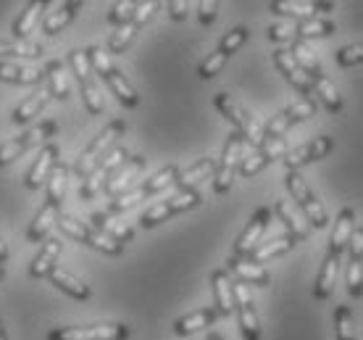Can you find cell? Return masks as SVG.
Instances as JSON below:
<instances>
[{"label": "cell", "instance_id": "1", "mask_svg": "<svg viewBox=\"0 0 363 340\" xmlns=\"http://www.w3.org/2000/svg\"><path fill=\"white\" fill-rule=\"evenodd\" d=\"M124 132H127V124H124V119H113L111 124H106V129H103L100 135H95V140H92L90 146L79 153V158H77V164H74V172H77V177H79V180H87V177L98 169L100 161H103V158L108 156L111 150L116 148L118 138H121Z\"/></svg>", "mask_w": 363, "mask_h": 340}, {"label": "cell", "instance_id": "2", "mask_svg": "<svg viewBox=\"0 0 363 340\" xmlns=\"http://www.w3.org/2000/svg\"><path fill=\"white\" fill-rule=\"evenodd\" d=\"M55 224H58L61 235H66L69 240H77V243H82V246H90V248L100 251V253H106V256H121V253H124V246H121L118 240L103 235V232H98L92 224H84L82 219L58 216Z\"/></svg>", "mask_w": 363, "mask_h": 340}, {"label": "cell", "instance_id": "3", "mask_svg": "<svg viewBox=\"0 0 363 340\" xmlns=\"http://www.w3.org/2000/svg\"><path fill=\"white\" fill-rule=\"evenodd\" d=\"M213 106L218 109V114H224V119L235 124L237 132L245 138V143L255 146V150L261 148V143H264V127H261V124H258V121H255L253 116H250V114L229 95V92H216Z\"/></svg>", "mask_w": 363, "mask_h": 340}, {"label": "cell", "instance_id": "4", "mask_svg": "<svg viewBox=\"0 0 363 340\" xmlns=\"http://www.w3.org/2000/svg\"><path fill=\"white\" fill-rule=\"evenodd\" d=\"M242 158H245V138H242L240 132H232V135L227 138V146H224L221 161L216 164V175H213V193L216 195L229 193V187H232L237 172H240Z\"/></svg>", "mask_w": 363, "mask_h": 340}, {"label": "cell", "instance_id": "5", "mask_svg": "<svg viewBox=\"0 0 363 340\" xmlns=\"http://www.w3.org/2000/svg\"><path fill=\"white\" fill-rule=\"evenodd\" d=\"M284 182H287V190H290V195L295 198V203L300 206V212H303V216L308 219L311 227L324 230V227L329 224L327 209H324V206H321V201L313 195V190H311L308 182L303 180V175H300V172H287Z\"/></svg>", "mask_w": 363, "mask_h": 340}, {"label": "cell", "instance_id": "6", "mask_svg": "<svg viewBox=\"0 0 363 340\" xmlns=\"http://www.w3.org/2000/svg\"><path fill=\"white\" fill-rule=\"evenodd\" d=\"M200 203H203V198H200L198 190H177L172 198L158 201L155 206H150V209L143 214L140 224H143L145 230H150V227H155V224H161V221H166V219H172L177 214L190 212V209H195Z\"/></svg>", "mask_w": 363, "mask_h": 340}, {"label": "cell", "instance_id": "7", "mask_svg": "<svg viewBox=\"0 0 363 340\" xmlns=\"http://www.w3.org/2000/svg\"><path fill=\"white\" fill-rule=\"evenodd\" d=\"M55 132H58V124H55L53 119H48V121H40V124H35L32 129H27L24 135H18V138L9 140V143H3V146H0V169H3V166H9V164H13L16 158H21L27 150L37 148L43 140L53 138Z\"/></svg>", "mask_w": 363, "mask_h": 340}, {"label": "cell", "instance_id": "8", "mask_svg": "<svg viewBox=\"0 0 363 340\" xmlns=\"http://www.w3.org/2000/svg\"><path fill=\"white\" fill-rule=\"evenodd\" d=\"M127 161H129L127 148H121V146L113 148L108 156L98 164V169H95L87 180H82V185H79V198H82V201H92L100 190H106V185H108L111 175H116L118 169L127 164Z\"/></svg>", "mask_w": 363, "mask_h": 340}, {"label": "cell", "instance_id": "9", "mask_svg": "<svg viewBox=\"0 0 363 340\" xmlns=\"http://www.w3.org/2000/svg\"><path fill=\"white\" fill-rule=\"evenodd\" d=\"M129 327L121 322L82 324V327H58L48 332V340H127Z\"/></svg>", "mask_w": 363, "mask_h": 340}, {"label": "cell", "instance_id": "10", "mask_svg": "<svg viewBox=\"0 0 363 340\" xmlns=\"http://www.w3.org/2000/svg\"><path fill=\"white\" fill-rule=\"evenodd\" d=\"M274 64H277V69H279V74L287 79V82L295 87V90L303 95V101H308L311 106H321L316 98V92H313V84H311V77L303 69L298 66V61L292 58L290 48H277L274 50Z\"/></svg>", "mask_w": 363, "mask_h": 340}, {"label": "cell", "instance_id": "11", "mask_svg": "<svg viewBox=\"0 0 363 340\" xmlns=\"http://www.w3.org/2000/svg\"><path fill=\"white\" fill-rule=\"evenodd\" d=\"M332 148H335L332 138L318 135V138H313L311 143H306V146L295 148V150H287L284 166H287V172H300L303 166L316 164V161H321V158H327L329 153H332Z\"/></svg>", "mask_w": 363, "mask_h": 340}, {"label": "cell", "instance_id": "12", "mask_svg": "<svg viewBox=\"0 0 363 340\" xmlns=\"http://www.w3.org/2000/svg\"><path fill=\"white\" fill-rule=\"evenodd\" d=\"M269 221H272V212H269L266 206L255 209V214L250 216V221H247V227L242 230V235L235 240V253H232V256L250 258V253H253V251L261 246V238H264V232H266V227H269Z\"/></svg>", "mask_w": 363, "mask_h": 340}, {"label": "cell", "instance_id": "13", "mask_svg": "<svg viewBox=\"0 0 363 340\" xmlns=\"http://www.w3.org/2000/svg\"><path fill=\"white\" fill-rule=\"evenodd\" d=\"M235 312H237L240 330H242V338L261 340L258 312H255V304H253V298H250V290H247L245 283H235Z\"/></svg>", "mask_w": 363, "mask_h": 340}, {"label": "cell", "instance_id": "14", "mask_svg": "<svg viewBox=\"0 0 363 340\" xmlns=\"http://www.w3.org/2000/svg\"><path fill=\"white\" fill-rule=\"evenodd\" d=\"M272 13L281 18H298V21H306V18L321 16L327 11L335 9V3H318V0H274L269 3Z\"/></svg>", "mask_w": 363, "mask_h": 340}, {"label": "cell", "instance_id": "15", "mask_svg": "<svg viewBox=\"0 0 363 340\" xmlns=\"http://www.w3.org/2000/svg\"><path fill=\"white\" fill-rule=\"evenodd\" d=\"M316 114V106H311L308 101H298L292 103V106H287V109L281 111V114H277L269 124L264 127V135L266 138H284V132L290 127H295L298 121L308 119V116H313Z\"/></svg>", "mask_w": 363, "mask_h": 340}, {"label": "cell", "instance_id": "16", "mask_svg": "<svg viewBox=\"0 0 363 340\" xmlns=\"http://www.w3.org/2000/svg\"><path fill=\"white\" fill-rule=\"evenodd\" d=\"M274 212H277V216L281 219V224L287 227V235H290L295 243H303V240L311 238L308 219H306V216H303V212H298L290 201H277Z\"/></svg>", "mask_w": 363, "mask_h": 340}, {"label": "cell", "instance_id": "17", "mask_svg": "<svg viewBox=\"0 0 363 340\" xmlns=\"http://www.w3.org/2000/svg\"><path fill=\"white\" fill-rule=\"evenodd\" d=\"M211 287H213V301H216L218 317H232L235 314V283L229 280L227 269H216L211 275Z\"/></svg>", "mask_w": 363, "mask_h": 340}, {"label": "cell", "instance_id": "18", "mask_svg": "<svg viewBox=\"0 0 363 340\" xmlns=\"http://www.w3.org/2000/svg\"><path fill=\"white\" fill-rule=\"evenodd\" d=\"M143 169H145V158H143V156H132L127 164L121 166L116 175L108 180V185H106V193H108L111 198L129 193V190H132V185L137 182V177L143 175Z\"/></svg>", "mask_w": 363, "mask_h": 340}, {"label": "cell", "instance_id": "19", "mask_svg": "<svg viewBox=\"0 0 363 340\" xmlns=\"http://www.w3.org/2000/svg\"><path fill=\"white\" fill-rule=\"evenodd\" d=\"M227 272L237 277V283H245V285L250 283V285L266 287L269 283H272V275L266 272V267H261V264H253L250 258L232 256L227 261Z\"/></svg>", "mask_w": 363, "mask_h": 340}, {"label": "cell", "instance_id": "20", "mask_svg": "<svg viewBox=\"0 0 363 340\" xmlns=\"http://www.w3.org/2000/svg\"><path fill=\"white\" fill-rule=\"evenodd\" d=\"M61 238H45L43 240V246H40V251H37L35 261L29 264V275L35 277V280H40V277H50V272H53L58 264V258H61Z\"/></svg>", "mask_w": 363, "mask_h": 340}, {"label": "cell", "instance_id": "21", "mask_svg": "<svg viewBox=\"0 0 363 340\" xmlns=\"http://www.w3.org/2000/svg\"><path fill=\"white\" fill-rule=\"evenodd\" d=\"M55 164H58V148H55L53 143H48V146L40 148V156H37V161L27 172V180H24V182H27L29 190H40V185L50 177Z\"/></svg>", "mask_w": 363, "mask_h": 340}, {"label": "cell", "instance_id": "22", "mask_svg": "<svg viewBox=\"0 0 363 340\" xmlns=\"http://www.w3.org/2000/svg\"><path fill=\"white\" fill-rule=\"evenodd\" d=\"M353 230H355V212L353 209H342V212L337 214V221H335V230H332V238H329V253L332 256H342V251L347 248V243L353 238Z\"/></svg>", "mask_w": 363, "mask_h": 340}, {"label": "cell", "instance_id": "23", "mask_svg": "<svg viewBox=\"0 0 363 340\" xmlns=\"http://www.w3.org/2000/svg\"><path fill=\"white\" fill-rule=\"evenodd\" d=\"M340 277V258L332 256L327 251V256L321 258V269H318L316 285H313V298L316 301H327L329 295L335 293V283Z\"/></svg>", "mask_w": 363, "mask_h": 340}, {"label": "cell", "instance_id": "24", "mask_svg": "<svg viewBox=\"0 0 363 340\" xmlns=\"http://www.w3.org/2000/svg\"><path fill=\"white\" fill-rule=\"evenodd\" d=\"M0 79L11 84H37L45 79V69L21 66L16 61H0Z\"/></svg>", "mask_w": 363, "mask_h": 340}, {"label": "cell", "instance_id": "25", "mask_svg": "<svg viewBox=\"0 0 363 340\" xmlns=\"http://www.w3.org/2000/svg\"><path fill=\"white\" fill-rule=\"evenodd\" d=\"M50 283H53L58 290H64V293H69L72 298H77V301H87L92 295L90 285L84 283V280H79L77 275H72V272H66V269L55 267L53 272H50V277H48Z\"/></svg>", "mask_w": 363, "mask_h": 340}, {"label": "cell", "instance_id": "26", "mask_svg": "<svg viewBox=\"0 0 363 340\" xmlns=\"http://www.w3.org/2000/svg\"><path fill=\"white\" fill-rule=\"evenodd\" d=\"M216 175V161L213 158H200L192 166H187L184 172H179L177 177V187L179 190H198V185L206 180V177Z\"/></svg>", "mask_w": 363, "mask_h": 340}, {"label": "cell", "instance_id": "27", "mask_svg": "<svg viewBox=\"0 0 363 340\" xmlns=\"http://www.w3.org/2000/svg\"><path fill=\"white\" fill-rule=\"evenodd\" d=\"M218 312L216 309H198V312H190L184 314V317H179L177 322H174V335H192V332L198 330H206V327H211V324L216 322Z\"/></svg>", "mask_w": 363, "mask_h": 340}, {"label": "cell", "instance_id": "28", "mask_svg": "<svg viewBox=\"0 0 363 340\" xmlns=\"http://www.w3.org/2000/svg\"><path fill=\"white\" fill-rule=\"evenodd\" d=\"M311 84H313V92H316L318 103L329 111V114H340L342 111V98H340V92H337L335 82L329 79L327 74H313L311 77Z\"/></svg>", "mask_w": 363, "mask_h": 340}, {"label": "cell", "instance_id": "29", "mask_svg": "<svg viewBox=\"0 0 363 340\" xmlns=\"http://www.w3.org/2000/svg\"><path fill=\"white\" fill-rule=\"evenodd\" d=\"M50 98H53V95H50V90H48V84H45V87H40L35 95H29L27 101L18 103L16 109H13V116H11V119H13V124H29V121L35 119L40 111L45 109Z\"/></svg>", "mask_w": 363, "mask_h": 340}, {"label": "cell", "instance_id": "30", "mask_svg": "<svg viewBox=\"0 0 363 340\" xmlns=\"http://www.w3.org/2000/svg\"><path fill=\"white\" fill-rule=\"evenodd\" d=\"M103 82L108 84L111 87V92L116 95V101L124 106V109H137V103H140V95H137V90L129 84V79L124 77V74L118 72L116 66L108 72V77L103 79Z\"/></svg>", "mask_w": 363, "mask_h": 340}, {"label": "cell", "instance_id": "31", "mask_svg": "<svg viewBox=\"0 0 363 340\" xmlns=\"http://www.w3.org/2000/svg\"><path fill=\"white\" fill-rule=\"evenodd\" d=\"M295 246H298V243H295V240L284 232V235H277L274 240H266V243H261V246L250 253V261L264 267V261H272V258H277V256H281V253L292 251Z\"/></svg>", "mask_w": 363, "mask_h": 340}, {"label": "cell", "instance_id": "32", "mask_svg": "<svg viewBox=\"0 0 363 340\" xmlns=\"http://www.w3.org/2000/svg\"><path fill=\"white\" fill-rule=\"evenodd\" d=\"M90 219H92V227H95V230L103 232V235H108V238H113V240H118L121 246L129 243V240H135L132 227H127V224H121V221H116V219H111V214L95 212Z\"/></svg>", "mask_w": 363, "mask_h": 340}, {"label": "cell", "instance_id": "33", "mask_svg": "<svg viewBox=\"0 0 363 340\" xmlns=\"http://www.w3.org/2000/svg\"><path fill=\"white\" fill-rule=\"evenodd\" d=\"M82 9V3H77V0H69V3H61V6H55V11L48 13V18L43 21V32L45 35H58L61 29L69 27V21L77 16V11Z\"/></svg>", "mask_w": 363, "mask_h": 340}, {"label": "cell", "instance_id": "34", "mask_svg": "<svg viewBox=\"0 0 363 340\" xmlns=\"http://www.w3.org/2000/svg\"><path fill=\"white\" fill-rule=\"evenodd\" d=\"M55 219H58V206L50 201L43 203V209L37 212V216L32 219V224H29L27 230V240H32V243H40V240L48 238V230L55 224Z\"/></svg>", "mask_w": 363, "mask_h": 340}, {"label": "cell", "instance_id": "35", "mask_svg": "<svg viewBox=\"0 0 363 340\" xmlns=\"http://www.w3.org/2000/svg\"><path fill=\"white\" fill-rule=\"evenodd\" d=\"M45 79H48V90L53 98L58 101H66L69 92H72V82H69V74H66V66L61 61H50L45 66Z\"/></svg>", "mask_w": 363, "mask_h": 340}, {"label": "cell", "instance_id": "36", "mask_svg": "<svg viewBox=\"0 0 363 340\" xmlns=\"http://www.w3.org/2000/svg\"><path fill=\"white\" fill-rule=\"evenodd\" d=\"M295 35H298L300 43L318 40V37H332L335 35V24H332L329 18L313 16V18H306V21H298V24H295Z\"/></svg>", "mask_w": 363, "mask_h": 340}, {"label": "cell", "instance_id": "37", "mask_svg": "<svg viewBox=\"0 0 363 340\" xmlns=\"http://www.w3.org/2000/svg\"><path fill=\"white\" fill-rule=\"evenodd\" d=\"M45 9H50V3H40V0L29 3L27 9H24V13L13 21V35H16V40H21V43H24V37L35 29V24L40 21V13H43Z\"/></svg>", "mask_w": 363, "mask_h": 340}, {"label": "cell", "instance_id": "38", "mask_svg": "<svg viewBox=\"0 0 363 340\" xmlns=\"http://www.w3.org/2000/svg\"><path fill=\"white\" fill-rule=\"evenodd\" d=\"M40 55H43V45L40 43H21V40L9 43V40H0V58H16V61L27 58V61H35Z\"/></svg>", "mask_w": 363, "mask_h": 340}, {"label": "cell", "instance_id": "39", "mask_svg": "<svg viewBox=\"0 0 363 340\" xmlns=\"http://www.w3.org/2000/svg\"><path fill=\"white\" fill-rule=\"evenodd\" d=\"M66 185H69V166L55 164L50 177H48V201L55 203L61 209V203L66 198Z\"/></svg>", "mask_w": 363, "mask_h": 340}, {"label": "cell", "instance_id": "40", "mask_svg": "<svg viewBox=\"0 0 363 340\" xmlns=\"http://www.w3.org/2000/svg\"><path fill=\"white\" fill-rule=\"evenodd\" d=\"M177 177H179V169H177L174 164H169V166H164L161 172H155L150 180H145L140 187H143V193H145V198H147V195L161 193V190H166L169 185H174L177 182Z\"/></svg>", "mask_w": 363, "mask_h": 340}, {"label": "cell", "instance_id": "41", "mask_svg": "<svg viewBox=\"0 0 363 340\" xmlns=\"http://www.w3.org/2000/svg\"><path fill=\"white\" fill-rule=\"evenodd\" d=\"M290 53H292V58L298 61V66L303 69V72L308 74V77H313V74H321L324 69H321V64H318V58L313 55V50H311L306 43H292V48H290Z\"/></svg>", "mask_w": 363, "mask_h": 340}, {"label": "cell", "instance_id": "42", "mask_svg": "<svg viewBox=\"0 0 363 340\" xmlns=\"http://www.w3.org/2000/svg\"><path fill=\"white\" fill-rule=\"evenodd\" d=\"M345 283H347V293L353 295V298H361L363 295V256H350L347 272H345Z\"/></svg>", "mask_w": 363, "mask_h": 340}, {"label": "cell", "instance_id": "43", "mask_svg": "<svg viewBox=\"0 0 363 340\" xmlns=\"http://www.w3.org/2000/svg\"><path fill=\"white\" fill-rule=\"evenodd\" d=\"M82 103H84V109H87V114H92V116L103 114V109H106V103H103V92H100V87H98L95 79H90V82L82 84Z\"/></svg>", "mask_w": 363, "mask_h": 340}, {"label": "cell", "instance_id": "44", "mask_svg": "<svg viewBox=\"0 0 363 340\" xmlns=\"http://www.w3.org/2000/svg\"><path fill=\"white\" fill-rule=\"evenodd\" d=\"M247 37H250V32H247V27H235V29H229L227 35L221 37V43H218V50L227 55H232V53H237L240 48L245 45L247 43Z\"/></svg>", "mask_w": 363, "mask_h": 340}, {"label": "cell", "instance_id": "45", "mask_svg": "<svg viewBox=\"0 0 363 340\" xmlns=\"http://www.w3.org/2000/svg\"><path fill=\"white\" fill-rule=\"evenodd\" d=\"M69 64H72V72L77 74L79 84L95 79V77H92L90 58H87V50H72V53H69Z\"/></svg>", "mask_w": 363, "mask_h": 340}, {"label": "cell", "instance_id": "46", "mask_svg": "<svg viewBox=\"0 0 363 340\" xmlns=\"http://www.w3.org/2000/svg\"><path fill=\"white\" fill-rule=\"evenodd\" d=\"M335 324H337V340H355L353 314H350V309H347V306H337Z\"/></svg>", "mask_w": 363, "mask_h": 340}, {"label": "cell", "instance_id": "47", "mask_svg": "<svg viewBox=\"0 0 363 340\" xmlns=\"http://www.w3.org/2000/svg\"><path fill=\"white\" fill-rule=\"evenodd\" d=\"M135 9L137 3H132V0L113 3V9L108 11V21L113 27H127V24H132V18H135Z\"/></svg>", "mask_w": 363, "mask_h": 340}, {"label": "cell", "instance_id": "48", "mask_svg": "<svg viewBox=\"0 0 363 340\" xmlns=\"http://www.w3.org/2000/svg\"><path fill=\"white\" fill-rule=\"evenodd\" d=\"M87 58H90L92 74H98L100 79H106V77H108V72L113 69L108 53H106V50H103L100 45H90V48H87Z\"/></svg>", "mask_w": 363, "mask_h": 340}, {"label": "cell", "instance_id": "49", "mask_svg": "<svg viewBox=\"0 0 363 340\" xmlns=\"http://www.w3.org/2000/svg\"><path fill=\"white\" fill-rule=\"evenodd\" d=\"M140 201H145V193H143V187L137 185V187H132L129 193L116 195V198H111V214L129 212V209H132V206H137Z\"/></svg>", "mask_w": 363, "mask_h": 340}, {"label": "cell", "instance_id": "50", "mask_svg": "<svg viewBox=\"0 0 363 340\" xmlns=\"http://www.w3.org/2000/svg\"><path fill=\"white\" fill-rule=\"evenodd\" d=\"M135 35H137V27L135 24H127V27H118L113 35H111V40H108V50L111 53H124L129 48V43L135 40Z\"/></svg>", "mask_w": 363, "mask_h": 340}, {"label": "cell", "instance_id": "51", "mask_svg": "<svg viewBox=\"0 0 363 340\" xmlns=\"http://www.w3.org/2000/svg\"><path fill=\"white\" fill-rule=\"evenodd\" d=\"M258 150L264 153L269 164H272V161H277V158H281V161H284V156H287V140H284V138H266V135H264V143H261V148H258Z\"/></svg>", "mask_w": 363, "mask_h": 340}, {"label": "cell", "instance_id": "52", "mask_svg": "<svg viewBox=\"0 0 363 340\" xmlns=\"http://www.w3.org/2000/svg\"><path fill=\"white\" fill-rule=\"evenodd\" d=\"M224 64H227V55L221 53V50H213V53L203 61V64L198 66V74H200V79H213L221 69H224Z\"/></svg>", "mask_w": 363, "mask_h": 340}, {"label": "cell", "instance_id": "53", "mask_svg": "<svg viewBox=\"0 0 363 340\" xmlns=\"http://www.w3.org/2000/svg\"><path fill=\"white\" fill-rule=\"evenodd\" d=\"M337 64L342 66V69H350V66L363 64V43L340 48V50H337Z\"/></svg>", "mask_w": 363, "mask_h": 340}, {"label": "cell", "instance_id": "54", "mask_svg": "<svg viewBox=\"0 0 363 340\" xmlns=\"http://www.w3.org/2000/svg\"><path fill=\"white\" fill-rule=\"evenodd\" d=\"M269 40H272V43H277L279 48H284V43H298L295 24H284V21H279V24L269 27Z\"/></svg>", "mask_w": 363, "mask_h": 340}, {"label": "cell", "instance_id": "55", "mask_svg": "<svg viewBox=\"0 0 363 340\" xmlns=\"http://www.w3.org/2000/svg\"><path fill=\"white\" fill-rule=\"evenodd\" d=\"M266 166H269L266 156L261 153V150H255V153L242 158V164H240V177H255L261 169H266Z\"/></svg>", "mask_w": 363, "mask_h": 340}, {"label": "cell", "instance_id": "56", "mask_svg": "<svg viewBox=\"0 0 363 340\" xmlns=\"http://www.w3.org/2000/svg\"><path fill=\"white\" fill-rule=\"evenodd\" d=\"M158 9H161V3H155V0H145V3H137L132 24H135V27L140 29L143 24H147V21H150V18L155 16V11H158Z\"/></svg>", "mask_w": 363, "mask_h": 340}, {"label": "cell", "instance_id": "57", "mask_svg": "<svg viewBox=\"0 0 363 340\" xmlns=\"http://www.w3.org/2000/svg\"><path fill=\"white\" fill-rule=\"evenodd\" d=\"M218 16V3L216 0H200L198 3V18L203 27H211Z\"/></svg>", "mask_w": 363, "mask_h": 340}, {"label": "cell", "instance_id": "58", "mask_svg": "<svg viewBox=\"0 0 363 340\" xmlns=\"http://www.w3.org/2000/svg\"><path fill=\"white\" fill-rule=\"evenodd\" d=\"M166 9H169V16H172L174 21H184V18H187V11H190V3H187V0H169Z\"/></svg>", "mask_w": 363, "mask_h": 340}, {"label": "cell", "instance_id": "59", "mask_svg": "<svg viewBox=\"0 0 363 340\" xmlns=\"http://www.w3.org/2000/svg\"><path fill=\"white\" fill-rule=\"evenodd\" d=\"M9 261V248H6V243H3V238H0V267Z\"/></svg>", "mask_w": 363, "mask_h": 340}, {"label": "cell", "instance_id": "60", "mask_svg": "<svg viewBox=\"0 0 363 340\" xmlns=\"http://www.w3.org/2000/svg\"><path fill=\"white\" fill-rule=\"evenodd\" d=\"M0 340H9V335H6V327H3V322H0Z\"/></svg>", "mask_w": 363, "mask_h": 340}, {"label": "cell", "instance_id": "61", "mask_svg": "<svg viewBox=\"0 0 363 340\" xmlns=\"http://www.w3.org/2000/svg\"><path fill=\"white\" fill-rule=\"evenodd\" d=\"M208 340H224V338H221V335H216V332H211Z\"/></svg>", "mask_w": 363, "mask_h": 340}, {"label": "cell", "instance_id": "62", "mask_svg": "<svg viewBox=\"0 0 363 340\" xmlns=\"http://www.w3.org/2000/svg\"><path fill=\"white\" fill-rule=\"evenodd\" d=\"M3 280H6V269L0 267V283H3Z\"/></svg>", "mask_w": 363, "mask_h": 340}]
</instances>
